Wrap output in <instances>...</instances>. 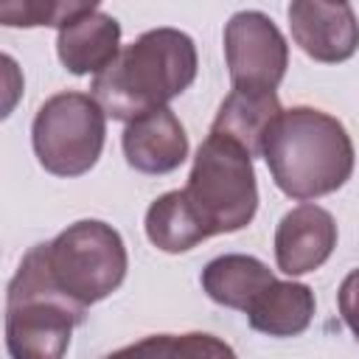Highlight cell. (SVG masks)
<instances>
[{
	"instance_id": "cell-1",
	"label": "cell",
	"mask_w": 359,
	"mask_h": 359,
	"mask_svg": "<svg viewBox=\"0 0 359 359\" xmlns=\"http://www.w3.org/2000/svg\"><path fill=\"white\" fill-rule=\"evenodd\" d=\"M196 67V45L185 31L151 28L126 45L90 90L109 118L129 123L182 95L194 84Z\"/></svg>"
},
{
	"instance_id": "cell-2",
	"label": "cell",
	"mask_w": 359,
	"mask_h": 359,
	"mask_svg": "<svg viewBox=\"0 0 359 359\" xmlns=\"http://www.w3.org/2000/svg\"><path fill=\"white\" fill-rule=\"evenodd\" d=\"M264 160L275 185L292 199H320L339 191L356 163L348 129L314 107H292L278 115L264 137Z\"/></svg>"
},
{
	"instance_id": "cell-3",
	"label": "cell",
	"mask_w": 359,
	"mask_h": 359,
	"mask_svg": "<svg viewBox=\"0 0 359 359\" xmlns=\"http://www.w3.org/2000/svg\"><path fill=\"white\" fill-rule=\"evenodd\" d=\"M50 278L45 244H34L6 292V351L11 359H65L73 328L84 320Z\"/></svg>"
},
{
	"instance_id": "cell-4",
	"label": "cell",
	"mask_w": 359,
	"mask_h": 359,
	"mask_svg": "<svg viewBox=\"0 0 359 359\" xmlns=\"http://www.w3.org/2000/svg\"><path fill=\"white\" fill-rule=\"evenodd\" d=\"M182 194L208 238L247 227L258 210V182L250 151L224 135L208 132L196 149Z\"/></svg>"
},
{
	"instance_id": "cell-5",
	"label": "cell",
	"mask_w": 359,
	"mask_h": 359,
	"mask_svg": "<svg viewBox=\"0 0 359 359\" xmlns=\"http://www.w3.org/2000/svg\"><path fill=\"white\" fill-rule=\"evenodd\" d=\"M45 258L53 283L81 309L109 297L129 269L121 233L101 219L67 224L53 241H45Z\"/></svg>"
},
{
	"instance_id": "cell-6",
	"label": "cell",
	"mask_w": 359,
	"mask_h": 359,
	"mask_svg": "<svg viewBox=\"0 0 359 359\" xmlns=\"http://www.w3.org/2000/svg\"><path fill=\"white\" fill-rule=\"evenodd\" d=\"M107 140V112L93 93H56L34 115L31 143L39 165L53 177L87 174Z\"/></svg>"
},
{
	"instance_id": "cell-7",
	"label": "cell",
	"mask_w": 359,
	"mask_h": 359,
	"mask_svg": "<svg viewBox=\"0 0 359 359\" xmlns=\"http://www.w3.org/2000/svg\"><path fill=\"white\" fill-rule=\"evenodd\" d=\"M224 59L233 90L275 93L289 67V45L264 11H236L224 25Z\"/></svg>"
},
{
	"instance_id": "cell-8",
	"label": "cell",
	"mask_w": 359,
	"mask_h": 359,
	"mask_svg": "<svg viewBox=\"0 0 359 359\" xmlns=\"http://www.w3.org/2000/svg\"><path fill=\"white\" fill-rule=\"evenodd\" d=\"M292 39L297 48L323 65L345 62L359 48V20L351 3L294 0L286 8Z\"/></svg>"
},
{
	"instance_id": "cell-9",
	"label": "cell",
	"mask_w": 359,
	"mask_h": 359,
	"mask_svg": "<svg viewBox=\"0 0 359 359\" xmlns=\"http://www.w3.org/2000/svg\"><path fill=\"white\" fill-rule=\"evenodd\" d=\"M337 247V222L320 205L292 208L275 227V261L283 275H306L320 269Z\"/></svg>"
},
{
	"instance_id": "cell-10",
	"label": "cell",
	"mask_w": 359,
	"mask_h": 359,
	"mask_svg": "<svg viewBox=\"0 0 359 359\" xmlns=\"http://www.w3.org/2000/svg\"><path fill=\"white\" fill-rule=\"evenodd\" d=\"M56 53L67 73L98 76L121 53V25L95 3L67 20L56 34Z\"/></svg>"
},
{
	"instance_id": "cell-11",
	"label": "cell",
	"mask_w": 359,
	"mask_h": 359,
	"mask_svg": "<svg viewBox=\"0 0 359 359\" xmlns=\"http://www.w3.org/2000/svg\"><path fill=\"white\" fill-rule=\"evenodd\" d=\"M121 146L126 163L140 174H171L188 157L185 126L168 107L129 121Z\"/></svg>"
},
{
	"instance_id": "cell-12",
	"label": "cell",
	"mask_w": 359,
	"mask_h": 359,
	"mask_svg": "<svg viewBox=\"0 0 359 359\" xmlns=\"http://www.w3.org/2000/svg\"><path fill=\"white\" fill-rule=\"evenodd\" d=\"M280 112L278 93L230 90V95L219 104L210 132L236 140L250 151V157H264V137Z\"/></svg>"
},
{
	"instance_id": "cell-13",
	"label": "cell",
	"mask_w": 359,
	"mask_h": 359,
	"mask_svg": "<svg viewBox=\"0 0 359 359\" xmlns=\"http://www.w3.org/2000/svg\"><path fill=\"white\" fill-rule=\"evenodd\" d=\"M250 325L266 337H297L311 325L314 292L297 280H272L244 311Z\"/></svg>"
},
{
	"instance_id": "cell-14",
	"label": "cell",
	"mask_w": 359,
	"mask_h": 359,
	"mask_svg": "<svg viewBox=\"0 0 359 359\" xmlns=\"http://www.w3.org/2000/svg\"><path fill=\"white\" fill-rule=\"evenodd\" d=\"M272 280H275V275L264 261H258L255 255H241V252L219 255V258L208 261V266L202 269L205 294L213 303L238 309V311H247L250 303Z\"/></svg>"
},
{
	"instance_id": "cell-15",
	"label": "cell",
	"mask_w": 359,
	"mask_h": 359,
	"mask_svg": "<svg viewBox=\"0 0 359 359\" xmlns=\"http://www.w3.org/2000/svg\"><path fill=\"white\" fill-rule=\"evenodd\" d=\"M146 236L163 252H188L208 238L182 188L157 196L146 210Z\"/></svg>"
},
{
	"instance_id": "cell-16",
	"label": "cell",
	"mask_w": 359,
	"mask_h": 359,
	"mask_svg": "<svg viewBox=\"0 0 359 359\" xmlns=\"http://www.w3.org/2000/svg\"><path fill=\"white\" fill-rule=\"evenodd\" d=\"M93 3H42V0H6L0 3V22L3 25H56L62 28L67 20H73L76 14H81L84 8H90Z\"/></svg>"
},
{
	"instance_id": "cell-17",
	"label": "cell",
	"mask_w": 359,
	"mask_h": 359,
	"mask_svg": "<svg viewBox=\"0 0 359 359\" xmlns=\"http://www.w3.org/2000/svg\"><path fill=\"white\" fill-rule=\"evenodd\" d=\"M168 359H238V356L224 339L205 331H191L171 339Z\"/></svg>"
},
{
	"instance_id": "cell-18",
	"label": "cell",
	"mask_w": 359,
	"mask_h": 359,
	"mask_svg": "<svg viewBox=\"0 0 359 359\" xmlns=\"http://www.w3.org/2000/svg\"><path fill=\"white\" fill-rule=\"evenodd\" d=\"M171 334H151L140 342H132L126 348H118L112 353H107L104 359H168L171 351Z\"/></svg>"
},
{
	"instance_id": "cell-19",
	"label": "cell",
	"mask_w": 359,
	"mask_h": 359,
	"mask_svg": "<svg viewBox=\"0 0 359 359\" xmlns=\"http://www.w3.org/2000/svg\"><path fill=\"white\" fill-rule=\"evenodd\" d=\"M337 306H339L342 323L351 328V334L359 342V269L345 275V280L337 292Z\"/></svg>"
}]
</instances>
